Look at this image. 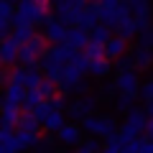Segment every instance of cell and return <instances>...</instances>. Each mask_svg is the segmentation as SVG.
Returning a JSON list of instances; mask_svg holds the SVG:
<instances>
[{
  "label": "cell",
  "mask_w": 153,
  "mask_h": 153,
  "mask_svg": "<svg viewBox=\"0 0 153 153\" xmlns=\"http://www.w3.org/2000/svg\"><path fill=\"white\" fill-rule=\"evenodd\" d=\"M82 130H87L89 135H97V138H105V140H110V138L117 135V123L112 120V117H107V115H87L82 120Z\"/></svg>",
  "instance_id": "4"
},
{
  "label": "cell",
  "mask_w": 153,
  "mask_h": 153,
  "mask_svg": "<svg viewBox=\"0 0 153 153\" xmlns=\"http://www.w3.org/2000/svg\"><path fill=\"white\" fill-rule=\"evenodd\" d=\"M138 46H146V49H153V28H143L138 31Z\"/></svg>",
  "instance_id": "33"
},
{
  "label": "cell",
  "mask_w": 153,
  "mask_h": 153,
  "mask_svg": "<svg viewBox=\"0 0 153 153\" xmlns=\"http://www.w3.org/2000/svg\"><path fill=\"white\" fill-rule=\"evenodd\" d=\"M84 146H87L89 151H94V153L100 151V143H97V140H87V143H84Z\"/></svg>",
  "instance_id": "45"
},
{
  "label": "cell",
  "mask_w": 153,
  "mask_h": 153,
  "mask_svg": "<svg viewBox=\"0 0 153 153\" xmlns=\"http://www.w3.org/2000/svg\"><path fill=\"white\" fill-rule=\"evenodd\" d=\"M115 31H117V36H123V38H133V36H138V23H135V16L128 10L125 16L120 18V21L115 23Z\"/></svg>",
  "instance_id": "17"
},
{
  "label": "cell",
  "mask_w": 153,
  "mask_h": 153,
  "mask_svg": "<svg viewBox=\"0 0 153 153\" xmlns=\"http://www.w3.org/2000/svg\"><path fill=\"white\" fill-rule=\"evenodd\" d=\"M8 82H18L26 87V66H21V69H13L10 74H8Z\"/></svg>",
  "instance_id": "38"
},
{
  "label": "cell",
  "mask_w": 153,
  "mask_h": 153,
  "mask_svg": "<svg viewBox=\"0 0 153 153\" xmlns=\"http://www.w3.org/2000/svg\"><path fill=\"white\" fill-rule=\"evenodd\" d=\"M18 143H21V148L23 151H28V148H33V143H36V138H38V133H31V130H21L18 128Z\"/></svg>",
  "instance_id": "31"
},
{
  "label": "cell",
  "mask_w": 153,
  "mask_h": 153,
  "mask_svg": "<svg viewBox=\"0 0 153 153\" xmlns=\"http://www.w3.org/2000/svg\"><path fill=\"white\" fill-rule=\"evenodd\" d=\"M18 128L21 130H31V133H38V128H41V123L36 120V115L31 112V110H26V112L18 117Z\"/></svg>",
  "instance_id": "25"
},
{
  "label": "cell",
  "mask_w": 153,
  "mask_h": 153,
  "mask_svg": "<svg viewBox=\"0 0 153 153\" xmlns=\"http://www.w3.org/2000/svg\"><path fill=\"white\" fill-rule=\"evenodd\" d=\"M84 56H87V59H100V56H105V44H94V41H89Z\"/></svg>",
  "instance_id": "34"
},
{
  "label": "cell",
  "mask_w": 153,
  "mask_h": 153,
  "mask_svg": "<svg viewBox=\"0 0 153 153\" xmlns=\"http://www.w3.org/2000/svg\"><path fill=\"white\" fill-rule=\"evenodd\" d=\"M82 10H84V0H54L56 18H59L61 23H66V26H71V23L79 21Z\"/></svg>",
  "instance_id": "7"
},
{
  "label": "cell",
  "mask_w": 153,
  "mask_h": 153,
  "mask_svg": "<svg viewBox=\"0 0 153 153\" xmlns=\"http://www.w3.org/2000/svg\"><path fill=\"white\" fill-rule=\"evenodd\" d=\"M0 107H3V100H0Z\"/></svg>",
  "instance_id": "49"
},
{
  "label": "cell",
  "mask_w": 153,
  "mask_h": 153,
  "mask_svg": "<svg viewBox=\"0 0 153 153\" xmlns=\"http://www.w3.org/2000/svg\"><path fill=\"white\" fill-rule=\"evenodd\" d=\"M33 153H56V146H54V138H36V143H33L31 148Z\"/></svg>",
  "instance_id": "28"
},
{
  "label": "cell",
  "mask_w": 153,
  "mask_h": 153,
  "mask_svg": "<svg viewBox=\"0 0 153 153\" xmlns=\"http://www.w3.org/2000/svg\"><path fill=\"white\" fill-rule=\"evenodd\" d=\"M18 41L13 36H8V38H3L0 41V64H5V66H10V64H16L18 61Z\"/></svg>",
  "instance_id": "13"
},
{
  "label": "cell",
  "mask_w": 153,
  "mask_h": 153,
  "mask_svg": "<svg viewBox=\"0 0 153 153\" xmlns=\"http://www.w3.org/2000/svg\"><path fill=\"white\" fill-rule=\"evenodd\" d=\"M18 117H21V105L3 102V107H0V128H13V125H18Z\"/></svg>",
  "instance_id": "18"
},
{
  "label": "cell",
  "mask_w": 153,
  "mask_h": 153,
  "mask_svg": "<svg viewBox=\"0 0 153 153\" xmlns=\"http://www.w3.org/2000/svg\"><path fill=\"white\" fill-rule=\"evenodd\" d=\"M115 89H117V92H125V94H138L140 92V76H138L135 66H133V69H117Z\"/></svg>",
  "instance_id": "8"
},
{
  "label": "cell",
  "mask_w": 153,
  "mask_h": 153,
  "mask_svg": "<svg viewBox=\"0 0 153 153\" xmlns=\"http://www.w3.org/2000/svg\"><path fill=\"white\" fill-rule=\"evenodd\" d=\"M133 102H135V94L117 92V97H115V110H117V112H128V110H133Z\"/></svg>",
  "instance_id": "26"
},
{
  "label": "cell",
  "mask_w": 153,
  "mask_h": 153,
  "mask_svg": "<svg viewBox=\"0 0 153 153\" xmlns=\"http://www.w3.org/2000/svg\"><path fill=\"white\" fill-rule=\"evenodd\" d=\"M44 49H46V36L33 33L26 44L18 46V61H21L23 66H33L38 61V56H41V51H44Z\"/></svg>",
  "instance_id": "6"
},
{
  "label": "cell",
  "mask_w": 153,
  "mask_h": 153,
  "mask_svg": "<svg viewBox=\"0 0 153 153\" xmlns=\"http://www.w3.org/2000/svg\"><path fill=\"white\" fill-rule=\"evenodd\" d=\"M41 79H44V76L38 74L33 66H26V89H28V87H38V82H41Z\"/></svg>",
  "instance_id": "36"
},
{
  "label": "cell",
  "mask_w": 153,
  "mask_h": 153,
  "mask_svg": "<svg viewBox=\"0 0 153 153\" xmlns=\"http://www.w3.org/2000/svg\"><path fill=\"white\" fill-rule=\"evenodd\" d=\"M64 44L66 46H71L74 51H79V49H87V44H89V38H87V31L84 28H66V38H64Z\"/></svg>",
  "instance_id": "16"
},
{
  "label": "cell",
  "mask_w": 153,
  "mask_h": 153,
  "mask_svg": "<svg viewBox=\"0 0 153 153\" xmlns=\"http://www.w3.org/2000/svg\"><path fill=\"white\" fill-rule=\"evenodd\" d=\"M56 140H59L61 146H79V140H82V128L71 125V123H64V125L56 130Z\"/></svg>",
  "instance_id": "12"
},
{
  "label": "cell",
  "mask_w": 153,
  "mask_h": 153,
  "mask_svg": "<svg viewBox=\"0 0 153 153\" xmlns=\"http://www.w3.org/2000/svg\"><path fill=\"white\" fill-rule=\"evenodd\" d=\"M3 82H5V74H3V71H0V87H3Z\"/></svg>",
  "instance_id": "48"
},
{
  "label": "cell",
  "mask_w": 153,
  "mask_h": 153,
  "mask_svg": "<svg viewBox=\"0 0 153 153\" xmlns=\"http://www.w3.org/2000/svg\"><path fill=\"white\" fill-rule=\"evenodd\" d=\"M94 110H97V97H92V94H82V97H76L74 102L69 105V115L74 120H84V117L92 115Z\"/></svg>",
  "instance_id": "9"
},
{
  "label": "cell",
  "mask_w": 153,
  "mask_h": 153,
  "mask_svg": "<svg viewBox=\"0 0 153 153\" xmlns=\"http://www.w3.org/2000/svg\"><path fill=\"white\" fill-rule=\"evenodd\" d=\"M31 112L36 115V120H38V123H44V120H46V115L51 112V105H49V100H44L41 105H36V107H33Z\"/></svg>",
  "instance_id": "35"
},
{
  "label": "cell",
  "mask_w": 153,
  "mask_h": 153,
  "mask_svg": "<svg viewBox=\"0 0 153 153\" xmlns=\"http://www.w3.org/2000/svg\"><path fill=\"white\" fill-rule=\"evenodd\" d=\"M44 36L49 44H64L66 38V23H61L59 18H46L44 21Z\"/></svg>",
  "instance_id": "10"
},
{
  "label": "cell",
  "mask_w": 153,
  "mask_h": 153,
  "mask_svg": "<svg viewBox=\"0 0 153 153\" xmlns=\"http://www.w3.org/2000/svg\"><path fill=\"white\" fill-rule=\"evenodd\" d=\"M23 100H26V87H23V84H18V82H8L3 102H10V105H23Z\"/></svg>",
  "instance_id": "21"
},
{
  "label": "cell",
  "mask_w": 153,
  "mask_h": 153,
  "mask_svg": "<svg viewBox=\"0 0 153 153\" xmlns=\"http://www.w3.org/2000/svg\"><path fill=\"white\" fill-rule=\"evenodd\" d=\"M138 153H153V140H151V138H143V140H140V151H138Z\"/></svg>",
  "instance_id": "42"
},
{
  "label": "cell",
  "mask_w": 153,
  "mask_h": 153,
  "mask_svg": "<svg viewBox=\"0 0 153 153\" xmlns=\"http://www.w3.org/2000/svg\"><path fill=\"white\" fill-rule=\"evenodd\" d=\"M115 61H117V64H115L117 69H133V66H135V61H133V54H128V56L123 54V56H117Z\"/></svg>",
  "instance_id": "39"
},
{
  "label": "cell",
  "mask_w": 153,
  "mask_h": 153,
  "mask_svg": "<svg viewBox=\"0 0 153 153\" xmlns=\"http://www.w3.org/2000/svg\"><path fill=\"white\" fill-rule=\"evenodd\" d=\"M13 10H16V8H13L10 0H0V41L10 36V26H13L10 18H13Z\"/></svg>",
  "instance_id": "15"
},
{
  "label": "cell",
  "mask_w": 153,
  "mask_h": 153,
  "mask_svg": "<svg viewBox=\"0 0 153 153\" xmlns=\"http://www.w3.org/2000/svg\"><path fill=\"white\" fill-rule=\"evenodd\" d=\"M0 153H23L13 128H0Z\"/></svg>",
  "instance_id": "14"
},
{
  "label": "cell",
  "mask_w": 153,
  "mask_h": 153,
  "mask_svg": "<svg viewBox=\"0 0 153 153\" xmlns=\"http://www.w3.org/2000/svg\"><path fill=\"white\" fill-rule=\"evenodd\" d=\"M38 92H41V97H44V100H51L56 94V82H54V79H49V76H44V79L38 82Z\"/></svg>",
  "instance_id": "30"
},
{
  "label": "cell",
  "mask_w": 153,
  "mask_h": 153,
  "mask_svg": "<svg viewBox=\"0 0 153 153\" xmlns=\"http://www.w3.org/2000/svg\"><path fill=\"white\" fill-rule=\"evenodd\" d=\"M100 23V13H97V5H84V10H82V16H79V21H76V26L79 28H84V31H92L94 26Z\"/></svg>",
  "instance_id": "20"
},
{
  "label": "cell",
  "mask_w": 153,
  "mask_h": 153,
  "mask_svg": "<svg viewBox=\"0 0 153 153\" xmlns=\"http://www.w3.org/2000/svg\"><path fill=\"white\" fill-rule=\"evenodd\" d=\"M44 102V97H41V92H38V87H28L26 89V100H23V107L26 110H33L36 105Z\"/></svg>",
  "instance_id": "29"
},
{
  "label": "cell",
  "mask_w": 153,
  "mask_h": 153,
  "mask_svg": "<svg viewBox=\"0 0 153 153\" xmlns=\"http://www.w3.org/2000/svg\"><path fill=\"white\" fill-rule=\"evenodd\" d=\"M125 49H128V38H123V36H110L107 41H105V56H107V59L123 56Z\"/></svg>",
  "instance_id": "19"
},
{
  "label": "cell",
  "mask_w": 153,
  "mask_h": 153,
  "mask_svg": "<svg viewBox=\"0 0 153 153\" xmlns=\"http://www.w3.org/2000/svg\"><path fill=\"white\" fill-rule=\"evenodd\" d=\"M133 61H135V69H148L153 64V49H146V46H138L133 51Z\"/></svg>",
  "instance_id": "23"
},
{
  "label": "cell",
  "mask_w": 153,
  "mask_h": 153,
  "mask_svg": "<svg viewBox=\"0 0 153 153\" xmlns=\"http://www.w3.org/2000/svg\"><path fill=\"white\" fill-rule=\"evenodd\" d=\"M112 92H115V84H102L100 87V94L102 97H112Z\"/></svg>",
  "instance_id": "43"
},
{
  "label": "cell",
  "mask_w": 153,
  "mask_h": 153,
  "mask_svg": "<svg viewBox=\"0 0 153 153\" xmlns=\"http://www.w3.org/2000/svg\"><path fill=\"white\" fill-rule=\"evenodd\" d=\"M0 66H3V64H0Z\"/></svg>",
  "instance_id": "50"
},
{
  "label": "cell",
  "mask_w": 153,
  "mask_h": 153,
  "mask_svg": "<svg viewBox=\"0 0 153 153\" xmlns=\"http://www.w3.org/2000/svg\"><path fill=\"white\" fill-rule=\"evenodd\" d=\"M138 94H140V97L146 100V102H148V100H153V76L148 79L146 84H140V92H138Z\"/></svg>",
  "instance_id": "40"
},
{
  "label": "cell",
  "mask_w": 153,
  "mask_h": 153,
  "mask_svg": "<svg viewBox=\"0 0 153 153\" xmlns=\"http://www.w3.org/2000/svg\"><path fill=\"white\" fill-rule=\"evenodd\" d=\"M128 5H130V13L135 16L138 31H143V28H148V26H151L153 10H151V5H148V0H130Z\"/></svg>",
  "instance_id": "11"
},
{
  "label": "cell",
  "mask_w": 153,
  "mask_h": 153,
  "mask_svg": "<svg viewBox=\"0 0 153 153\" xmlns=\"http://www.w3.org/2000/svg\"><path fill=\"white\" fill-rule=\"evenodd\" d=\"M13 38H16L18 44H26L28 38L33 36V26H13V33H10Z\"/></svg>",
  "instance_id": "32"
},
{
  "label": "cell",
  "mask_w": 153,
  "mask_h": 153,
  "mask_svg": "<svg viewBox=\"0 0 153 153\" xmlns=\"http://www.w3.org/2000/svg\"><path fill=\"white\" fill-rule=\"evenodd\" d=\"M49 18V0H21L13 10V26H38Z\"/></svg>",
  "instance_id": "2"
},
{
  "label": "cell",
  "mask_w": 153,
  "mask_h": 153,
  "mask_svg": "<svg viewBox=\"0 0 153 153\" xmlns=\"http://www.w3.org/2000/svg\"><path fill=\"white\" fill-rule=\"evenodd\" d=\"M146 123H148V115L146 110H128L125 112V123L120 125V133H117V140L128 143V140H135L146 133Z\"/></svg>",
  "instance_id": "3"
},
{
  "label": "cell",
  "mask_w": 153,
  "mask_h": 153,
  "mask_svg": "<svg viewBox=\"0 0 153 153\" xmlns=\"http://www.w3.org/2000/svg\"><path fill=\"white\" fill-rule=\"evenodd\" d=\"M49 105H51L54 110H64V107H66V97H64V94H54V97L49 100Z\"/></svg>",
  "instance_id": "41"
},
{
  "label": "cell",
  "mask_w": 153,
  "mask_h": 153,
  "mask_svg": "<svg viewBox=\"0 0 153 153\" xmlns=\"http://www.w3.org/2000/svg\"><path fill=\"white\" fill-rule=\"evenodd\" d=\"M140 140H143V135H140V138H135V140L120 143V153H138V151H140Z\"/></svg>",
  "instance_id": "37"
},
{
  "label": "cell",
  "mask_w": 153,
  "mask_h": 153,
  "mask_svg": "<svg viewBox=\"0 0 153 153\" xmlns=\"http://www.w3.org/2000/svg\"><path fill=\"white\" fill-rule=\"evenodd\" d=\"M64 123H66V117H64V110H54V107H51V112L46 115V120L41 123V125H44L49 133H56L61 125H64Z\"/></svg>",
  "instance_id": "22"
},
{
  "label": "cell",
  "mask_w": 153,
  "mask_h": 153,
  "mask_svg": "<svg viewBox=\"0 0 153 153\" xmlns=\"http://www.w3.org/2000/svg\"><path fill=\"white\" fill-rule=\"evenodd\" d=\"M143 135L153 140V117H148V123H146V133H143Z\"/></svg>",
  "instance_id": "44"
},
{
  "label": "cell",
  "mask_w": 153,
  "mask_h": 153,
  "mask_svg": "<svg viewBox=\"0 0 153 153\" xmlns=\"http://www.w3.org/2000/svg\"><path fill=\"white\" fill-rule=\"evenodd\" d=\"M110 66H112V64H107V56L89 59V74L97 76V79H102V76H107V74H110Z\"/></svg>",
  "instance_id": "24"
},
{
  "label": "cell",
  "mask_w": 153,
  "mask_h": 153,
  "mask_svg": "<svg viewBox=\"0 0 153 153\" xmlns=\"http://www.w3.org/2000/svg\"><path fill=\"white\" fill-rule=\"evenodd\" d=\"M94 5H97V13H100V23H105L110 28H115V23L130 10V5L123 3V0H97Z\"/></svg>",
  "instance_id": "5"
},
{
  "label": "cell",
  "mask_w": 153,
  "mask_h": 153,
  "mask_svg": "<svg viewBox=\"0 0 153 153\" xmlns=\"http://www.w3.org/2000/svg\"><path fill=\"white\" fill-rule=\"evenodd\" d=\"M146 110H148V115L153 117V100H148V102H146Z\"/></svg>",
  "instance_id": "46"
},
{
  "label": "cell",
  "mask_w": 153,
  "mask_h": 153,
  "mask_svg": "<svg viewBox=\"0 0 153 153\" xmlns=\"http://www.w3.org/2000/svg\"><path fill=\"white\" fill-rule=\"evenodd\" d=\"M107 38H110V26H105V23H97L89 31V41H94V44H105Z\"/></svg>",
  "instance_id": "27"
},
{
  "label": "cell",
  "mask_w": 153,
  "mask_h": 153,
  "mask_svg": "<svg viewBox=\"0 0 153 153\" xmlns=\"http://www.w3.org/2000/svg\"><path fill=\"white\" fill-rule=\"evenodd\" d=\"M76 153H94V151H89L87 146H82V148H76Z\"/></svg>",
  "instance_id": "47"
},
{
  "label": "cell",
  "mask_w": 153,
  "mask_h": 153,
  "mask_svg": "<svg viewBox=\"0 0 153 153\" xmlns=\"http://www.w3.org/2000/svg\"><path fill=\"white\" fill-rule=\"evenodd\" d=\"M71 56H74V49H71V46L54 44V46H49V49L41 51V56H38V66L44 69V74L49 76V79L56 82V76H59L61 69L71 61Z\"/></svg>",
  "instance_id": "1"
}]
</instances>
